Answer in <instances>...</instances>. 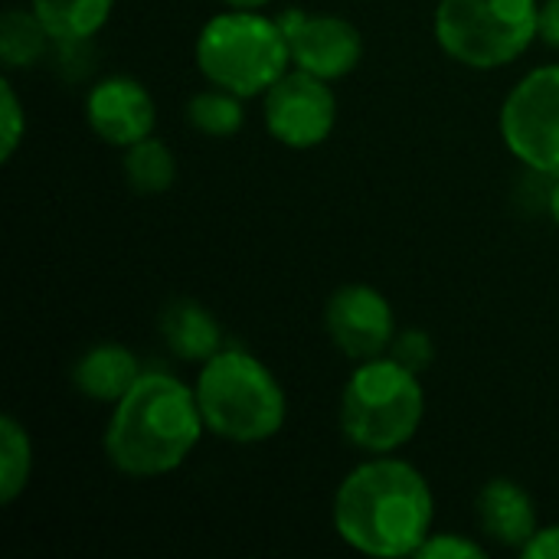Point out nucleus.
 I'll use <instances>...</instances> for the list:
<instances>
[{"mask_svg":"<svg viewBox=\"0 0 559 559\" xmlns=\"http://www.w3.org/2000/svg\"><path fill=\"white\" fill-rule=\"evenodd\" d=\"M334 531L357 554L416 557L432 534L436 501L426 475L393 455L360 462L334 495Z\"/></svg>","mask_w":559,"mask_h":559,"instance_id":"1","label":"nucleus"},{"mask_svg":"<svg viewBox=\"0 0 559 559\" xmlns=\"http://www.w3.org/2000/svg\"><path fill=\"white\" fill-rule=\"evenodd\" d=\"M206 432L197 390L174 373L144 370L115 403L105 429V459L131 478L177 472Z\"/></svg>","mask_w":559,"mask_h":559,"instance_id":"2","label":"nucleus"},{"mask_svg":"<svg viewBox=\"0 0 559 559\" xmlns=\"http://www.w3.org/2000/svg\"><path fill=\"white\" fill-rule=\"evenodd\" d=\"M193 390L206 432L236 445L269 442L288 419V396L278 377L242 347H223L200 364Z\"/></svg>","mask_w":559,"mask_h":559,"instance_id":"3","label":"nucleus"},{"mask_svg":"<svg viewBox=\"0 0 559 559\" xmlns=\"http://www.w3.org/2000/svg\"><path fill=\"white\" fill-rule=\"evenodd\" d=\"M426 416V390L419 373L400 360L373 357L357 364L341 393V432L370 455H393L416 439Z\"/></svg>","mask_w":559,"mask_h":559,"instance_id":"4","label":"nucleus"},{"mask_svg":"<svg viewBox=\"0 0 559 559\" xmlns=\"http://www.w3.org/2000/svg\"><path fill=\"white\" fill-rule=\"evenodd\" d=\"M193 56L210 85L229 88L239 98L265 95L292 62L278 16L272 20L259 10L233 7L200 26Z\"/></svg>","mask_w":559,"mask_h":559,"instance_id":"5","label":"nucleus"},{"mask_svg":"<svg viewBox=\"0 0 559 559\" xmlns=\"http://www.w3.org/2000/svg\"><path fill=\"white\" fill-rule=\"evenodd\" d=\"M439 49L468 69H501L540 39V0H439Z\"/></svg>","mask_w":559,"mask_h":559,"instance_id":"6","label":"nucleus"},{"mask_svg":"<svg viewBox=\"0 0 559 559\" xmlns=\"http://www.w3.org/2000/svg\"><path fill=\"white\" fill-rule=\"evenodd\" d=\"M501 138L531 170L559 177V66L527 72L501 105Z\"/></svg>","mask_w":559,"mask_h":559,"instance_id":"7","label":"nucleus"},{"mask_svg":"<svg viewBox=\"0 0 559 559\" xmlns=\"http://www.w3.org/2000/svg\"><path fill=\"white\" fill-rule=\"evenodd\" d=\"M269 134L292 147L311 151L321 147L337 128V95L328 79H318L305 69H288L262 102Z\"/></svg>","mask_w":559,"mask_h":559,"instance_id":"8","label":"nucleus"},{"mask_svg":"<svg viewBox=\"0 0 559 559\" xmlns=\"http://www.w3.org/2000/svg\"><path fill=\"white\" fill-rule=\"evenodd\" d=\"M282 33L288 39V52L295 69H305L318 79H344L364 59L360 29L334 13H308L305 7H288L282 16Z\"/></svg>","mask_w":559,"mask_h":559,"instance_id":"9","label":"nucleus"},{"mask_svg":"<svg viewBox=\"0 0 559 559\" xmlns=\"http://www.w3.org/2000/svg\"><path fill=\"white\" fill-rule=\"evenodd\" d=\"M324 328L334 347L354 360H373L386 357L396 337V314L386 295L373 285H344L328 298L324 308Z\"/></svg>","mask_w":559,"mask_h":559,"instance_id":"10","label":"nucleus"},{"mask_svg":"<svg viewBox=\"0 0 559 559\" xmlns=\"http://www.w3.org/2000/svg\"><path fill=\"white\" fill-rule=\"evenodd\" d=\"M85 121L95 138L124 151L154 134L157 105L144 82L131 75H108L92 85L85 98Z\"/></svg>","mask_w":559,"mask_h":559,"instance_id":"11","label":"nucleus"},{"mask_svg":"<svg viewBox=\"0 0 559 559\" xmlns=\"http://www.w3.org/2000/svg\"><path fill=\"white\" fill-rule=\"evenodd\" d=\"M478 527L488 540L521 550L537 534V508L534 498L511 478H491L475 501Z\"/></svg>","mask_w":559,"mask_h":559,"instance_id":"12","label":"nucleus"},{"mask_svg":"<svg viewBox=\"0 0 559 559\" xmlns=\"http://www.w3.org/2000/svg\"><path fill=\"white\" fill-rule=\"evenodd\" d=\"M144 370L138 367V357L124 344L102 341V344H92L72 364V386L92 403H111L115 406L134 386V380Z\"/></svg>","mask_w":559,"mask_h":559,"instance_id":"13","label":"nucleus"},{"mask_svg":"<svg viewBox=\"0 0 559 559\" xmlns=\"http://www.w3.org/2000/svg\"><path fill=\"white\" fill-rule=\"evenodd\" d=\"M160 337L177 360L206 364L216 350H223L219 321L190 298H174L160 311Z\"/></svg>","mask_w":559,"mask_h":559,"instance_id":"14","label":"nucleus"},{"mask_svg":"<svg viewBox=\"0 0 559 559\" xmlns=\"http://www.w3.org/2000/svg\"><path fill=\"white\" fill-rule=\"evenodd\" d=\"M52 43H85L111 16L115 0H29Z\"/></svg>","mask_w":559,"mask_h":559,"instance_id":"15","label":"nucleus"},{"mask_svg":"<svg viewBox=\"0 0 559 559\" xmlns=\"http://www.w3.org/2000/svg\"><path fill=\"white\" fill-rule=\"evenodd\" d=\"M121 174H124V183L138 197H160L177 180V157L157 134H151V138H141L138 144L124 147Z\"/></svg>","mask_w":559,"mask_h":559,"instance_id":"16","label":"nucleus"},{"mask_svg":"<svg viewBox=\"0 0 559 559\" xmlns=\"http://www.w3.org/2000/svg\"><path fill=\"white\" fill-rule=\"evenodd\" d=\"M49 39L52 36L46 33V26L39 23V16L33 10L10 7L0 16V59H3V69L13 72V69L36 66L43 59Z\"/></svg>","mask_w":559,"mask_h":559,"instance_id":"17","label":"nucleus"},{"mask_svg":"<svg viewBox=\"0 0 559 559\" xmlns=\"http://www.w3.org/2000/svg\"><path fill=\"white\" fill-rule=\"evenodd\" d=\"M246 98L229 88H203L187 102V121L206 138H233L246 124Z\"/></svg>","mask_w":559,"mask_h":559,"instance_id":"18","label":"nucleus"},{"mask_svg":"<svg viewBox=\"0 0 559 559\" xmlns=\"http://www.w3.org/2000/svg\"><path fill=\"white\" fill-rule=\"evenodd\" d=\"M33 475V442L29 432L13 419H0V504H13Z\"/></svg>","mask_w":559,"mask_h":559,"instance_id":"19","label":"nucleus"},{"mask_svg":"<svg viewBox=\"0 0 559 559\" xmlns=\"http://www.w3.org/2000/svg\"><path fill=\"white\" fill-rule=\"evenodd\" d=\"M26 134V111L20 105V95L10 82V75L0 79V160L7 164Z\"/></svg>","mask_w":559,"mask_h":559,"instance_id":"20","label":"nucleus"},{"mask_svg":"<svg viewBox=\"0 0 559 559\" xmlns=\"http://www.w3.org/2000/svg\"><path fill=\"white\" fill-rule=\"evenodd\" d=\"M423 559H485L488 550L462 534H429L426 544L416 550Z\"/></svg>","mask_w":559,"mask_h":559,"instance_id":"21","label":"nucleus"},{"mask_svg":"<svg viewBox=\"0 0 559 559\" xmlns=\"http://www.w3.org/2000/svg\"><path fill=\"white\" fill-rule=\"evenodd\" d=\"M432 354H436V347L426 331H403L393 337V347H390V357L400 360L403 367H409L413 373H423L432 364Z\"/></svg>","mask_w":559,"mask_h":559,"instance_id":"22","label":"nucleus"},{"mask_svg":"<svg viewBox=\"0 0 559 559\" xmlns=\"http://www.w3.org/2000/svg\"><path fill=\"white\" fill-rule=\"evenodd\" d=\"M524 559H559V524L537 527V534L521 547Z\"/></svg>","mask_w":559,"mask_h":559,"instance_id":"23","label":"nucleus"},{"mask_svg":"<svg viewBox=\"0 0 559 559\" xmlns=\"http://www.w3.org/2000/svg\"><path fill=\"white\" fill-rule=\"evenodd\" d=\"M540 39L559 52V0L540 3Z\"/></svg>","mask_w":559,"mask_h":559,"instance_id":"24","label":"nucleus"},{"mask_svg":"<svg viewBox=\"0 0 559 559\" xmlns=\"http://www.w3.org/2000/svg\"><path fill=\"white\" fill-rule=\"evenodd\" d=\"M226 7H233V10H262V7H269L272 0H223Z\"/></svg>","mask_w":559,"mask_h":559,"instance_id":"25","label":"nucleus"},{"mask_svg":"<svg viewBox=\"0 0 559 559\" xmlns=\"http://www.w3.org/2000/svg\"><path fill=\"white\" fill-rule=\"evenodd\" d=\"M550 216H554V223L559 226V177L557 183H554V190H550Z\"/></svg>","mask_w":559,"mask_h":559,"instance_id":"26","label":"nucleus"}]
</instances>
